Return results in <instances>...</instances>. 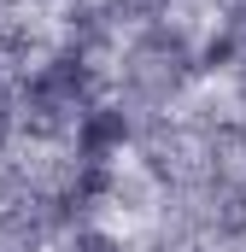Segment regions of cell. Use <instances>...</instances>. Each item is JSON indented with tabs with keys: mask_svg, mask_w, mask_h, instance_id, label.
<instances>
[]
</instances>
